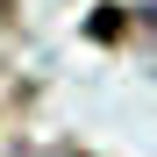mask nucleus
Instances as JSON below:
<instances>
[{"mask_svg": "<svg viewBox=\"0 0 157 157\" xmlns=\"http://www.w3.org/2000/svg\"><path fill=\"white\" fill-rule=\"evenodd\" d=\"M14 157H64V150H14Z\"/></svg>", "mask_w": 157, "mask_h": 157, "instance_id": "nucleus-1", "label": "nucleus"}, {"mask_svg": "<svg viewBox=\"0 0 157 157\" xmlns=\"http://www.w3.org/2000/svg\"><path fill=\"white\" fill-rule=\"evenodd\" d=\"M150 21H157V14H150Z\"/></svg>", "mask_w": 157, "mask_h": 157, "instance_id": "nucleus-2", "label": "nucleus"}]
</instances>
